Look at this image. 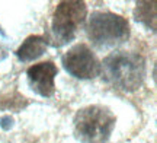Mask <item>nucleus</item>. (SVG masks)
<instances>
[{
  "instance_id": "f257e3e1",
  "label": "nucleus",
  "mask_w": 157,
  "mask_h": 143,
  "mask_svg": "<svg viewBox=\"0 0 157 143\" xmlns=\"http://www.w3.org/2000/svg\"><path fill=\"white\" fill-rule=\"evenodd\" d=\"M146 60L137 53L115 51L101 63L102 79L124 92L137 91L146 79Z\"/></svg>"
},
{
  "instance_id": "f03ea898",
  "label": "nucleus",
  "mask_w": 157,
  "mask_h": 143,
  "mask_svg": "<svg viewBox=\"0 0 157 143\" xmlns=\"http://www.w3.org/2000/svg\"><path fill=\"white\" fill-rule=\"evenodd\" d=\"M115 124L117 117L108 107L89 105L74 115V136L80 143H106Z\"/></svg>"
},
{
  "instance_id": "7ed1b4c3",
  "label": "nucleus",
  "mask_w": 157,
  "mask_h": 143,
  "mask_svg": "<svg viewBox=\"0 0 157 143\" xmlns=\"http://www.w3.org/2000/svg\"><path fill=\"white\" fill-rule=\"evenodd\" d=\"M87 16V6L84 2L66 0L57 5L47 42L52 47H63L73 41Z\"/></svg>"
},
{
  "instance_id": "20e7f679",
  "label": "nucleus",
  "mask_w": 157,
  "mask_h": 143,
  "mask_svg": "<svg viewBox=\"0 0 157 143\" xmlns=\"http://www.w3.org/2000/svg\"><path fill=\"white\" fill-rule=\"evenodd\" d=\"M86 34L98 48H113L127 42L131 34L129 23L112 12H93L86 26Z\"/></svg>"
},
{
  "instance_id": "39448f33",
  "label": "nucleus",
  "mask_w": 157,
  "mask_h": 143,
  "mask_svg": "<svg viewBox=\"0 0 157 143\" xmlns=\"http://www.w3.org/2000/svg\"><path fill=\"white\" fill-rule=\"evenodd\" d=\"M64 69L77 79H93L101 74V62L86 44H76L61 58Z\"/></svg>"
},
{
  "instance_id": "423d86ee",
  "label": "nucleus",
  "mask_w": 157,
  "mask_h": 143,
  "mask_svg": "<svg viewBox=\"0 0 157 143\" xmlns=\"http://www.w3.org/2000/svg\"><path fill=\"white\" fill-rule=\"evenodd\" d=\"M58 73L57 66L52 62H42L34 64L26 70L28 83L31 89L39 97L50 98L56 92V76Z\"/></svg>"
},
{
  "instance_id": "0eeeda50",
  "label": "nucleus",
  "mask_w": 157,
  "mask_h": 143,
  "mask_svg": "<svg viewBox=\"0 0 157 143\" xmlns=\"http://www.w3.org/2000/svg\"><path fill=\"white\" fill-rule=\"evenodd\" d=\"M47 47H48V42L45 40V37L31 35L19 46V48L16 50V57L23 63L34 62L44 54Z\"/></svg>"
},
{
  "instance_id": "6e6552de",
  "label": "nucleus",
  "mask_w": 157,
  "mask_h": 143,
  "mask_svg": "<svg viewBox=\"0 0 157 143\" xmlns=\"http://www.w3.org/2000/svg\"><path fill=\"white\" fill-rule=\"evenodd\" d=\"M134 18L137 22L146 28L156 31L157 28V2H137L134 9Z\"/></svg>"
},
{
  "instance_id": "1a4fd4ad",
  "label": "nucleus",
  "mask_w": 157,
  "mask_h": 143,
  "mask_svg": "<svg viewBox=\"0 0 157 143\" xmlns=\"http://www.w3.org/2000/svg\"><path fill=\"white\" fill-rule=\"evenodd\" d=\"M0 127L3 129V130H9L13 127V118H12L10 115H5V117H2L0 118Z\"/></svg>"
},
{
  "instance_id": "9d476101",
  "label": "nucleus",
  "mask_w": 157,
  "mask_h": 143,
  "mask_svg": "<svg viewBox=\"0 0 157 143\" xmlns=\"http://www.w3.org/2000/svg\"><path fill=\"white\" fill-rule=\"evenodd\" d=\"M0 35H5V32H3V29L0 28Z\"/></svg>"
}]
</instances>
